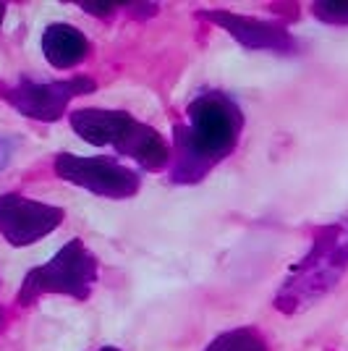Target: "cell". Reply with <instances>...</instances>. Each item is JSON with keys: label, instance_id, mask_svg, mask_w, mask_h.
<instances>
[{"label": "cell", "instance_id": "cell-1", "mask_svg": "<svg viewBox=\"0 0 348 351\" xmlns=\"http://www.w3.org/2000/svg\"><path fill=\"white\" fill-rule=\"evenodd\" d=\"M244 132V113L231 95L220 89L199 92L173 126L171 181L197 184L231 155Z\"/></svg>", "mask_w": 348, "mask_h": 351}, {"label": "cell", "instance_id": "cell-2", "mask_svg": "<svg viewBox=\"0 0 348 351\" xmlns=\"http://www.w3.org/2000/svg\"><path fill=\"white\" fill-rule=\"evenodd\" d=\"M348 270V215L314 231L312 249L286 273L275 309L296 315L333 291Z\"/></svg>", "mask_w": 348, "mask_h": 351}, {"label": "cell", "instance_id": "cell-3", "mask_svg": "<svg viewBox=\"0 0 348 351\" xmlns=\"http://www.w3.org/2000/svg\"><path fill=\"white\" fill-rule=\"evenodd\" d=\"M71 129L87 145L113 147L118 155H126L139 162L145 171L158 173L171 165V147L160 136L158 129L147 126L126 110L108 108H79L71 116Z\"/></svg>", "mask_w": 348, "mask_h": 351}, {"label": "cell", "instance_id": "cell-4", "mask_svg": "<svg viewBox=\"0 0 348 351\" xmlns=\"http://www.w3.org/2000/svg\"><path fill=\"white\" fill-rule=\"evenodd\" d=\"M97 276H100L97 257L84 247L82 239H71L53 254L50 263L32 267L24 276L18 304L29 307L37 299H42L45 293H60L76 302H87L97 283Z\"/></svg>", "mask_w": 348, "mask_h": 351}, {"label": "cell", "instance_id": "cell-5", "mask_svg": "<svg viewBox=\"0 0 348 351\" xmlns=\"http://www.w3.org/2000/svg\"><path fill=\"white\" fill-rule=\"evenodd\" d=\"M55 176L73 186L92 191L105 199H129L142 189V176L108 155L82 158L73 152H58L53 160Z\"/></svg>", "mask_w": 348, "mask_h": 351}, {"label": "cell", "instance_id": "cell-6", "mask_svg": "<svg viewBox=\"0 0 348 351\" xmlns=\"http://www.w3.org/2000/svg\"><path fill=\"white\" fill-rule=\"evenodd\" d=\"M95 89H97V82L89 76H71V79H60V82L21 79L16 87L5 89L3 97L21 116L32 118V121H42V123H53L66 113V108L71 105L73 97L92 95Z\"/></svg>", "mask_w": 348, "mask_h": 351}, {"label": "cell", "instance_id": "cell-7", "mask_svg": "<svg viewBox=\"0 0 348 351\" xmlns=\"http://www.w3.org/2000/svg\"><path fill=\"white\" fill-rule=\"evenodd\" d=\"M66 218V210L27 199L21 194H0V236L11 247H29L53 234Z\"/></svg>", "mask_w": 348, "mask_h": 351}, {"label": "cell", "instance_id": "cell-8", "mask_svg": "<svg viewBox=\"0 0 348 351\" xmlns=\"http://www.w3.org/2000/svg\"><path fill=\"white\" fill-rule=\"evenodd\" d=\"M197 16L220 27L223 32H228L233 40L247 50H267V53H277V56L299 53V43H296V37L290 34L286 24L264 21L257 16L233 14V11H223V8L199 11Z\"/></svg>", "mask_w": 348, "mask_h": 351}, {"label": "cell", "instance_id": "cell-9", "mask_svg": "<svg viewBox=\"0 0 348 351\" xmlns=\"http://www.w3.org/2000/svg\"><path fill=\"white\" fill-rule=\"evenodd\" d=\"M42 53L45 60L53 69H76L82 66L89 56V40L84 37V32L71 27V24H50L42 32Z\"/></svg>", "mask_w": 348, "mask_h": 351}, {"label": "cell", "instance_id": "cell-10", "mask_svg": "<svg viewBox=\"0 0 348 351\" xmlns=\"http://www.w3.org/2000/svg\"><path fill=\"white\" fill-rule=\"evenodd\" d=\"M204 351H267V341L257 328H233L212 338Z\"/></svg>", "mask_w": 348, "mask_h": 351}, {"label": "cell", "instance_id": "cell-11", "mask_svg": "<svg viewBox=\"0 0 348 351\" xmlns=\"http://www.w3.org/2000/svg\"><path fill=\"white\" fill-rule=\"evenodd\" d=\"M312 16L322 24L348 27V0H317L312 3Z\"/></svg>", "mask_w": 348, "mask_h": 351}, {"label": "cell", "instance_id": "cell-12", "mask_svg": "<svg viewBox=\"0 0 348 351\" xmlns=\"http://www.w3.org/2000/svg\"><path fill=\"white\" fill-rule=\"evenodd\" d=\"M3 19H5V3H0V27H3Z\"/></svg>", "mask_w": 348, "mask_h": 351}, {"label": "cell", "instance_id": "cell-13", "mask_svg": "<svg viewBox=\"0 0 348 351\" xmlns=\"http://www.w3.org/2000/svg\"><path fill=\"white\" fill-rule=\"evenodd\" d=\"M97 351H121V349H113V346H102V349H97Z\"/></svg>", "mask_w": 348, "mask_h": 351}, {"label": "cell", "instance_id": "cell-14", "mask_svg": "<svg viewBox=\"0 0 348 351\" xmlns=\"http://www.w3.org/2000/svg\"><path fill=\"white\" fill-rule=\"evenodd\" d=\"M0 322H3V309H0Z\"/></svg>", "mask_w": 348, "mask_h": 351}]
</instances>
